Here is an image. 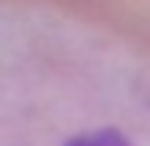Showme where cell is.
<instances>
[{
    "mask_svg": "<svg viewBox=\"0 0 150 146\" xmlns=\"http://www.w3.org/2000/svg\"><path fill=\"white\" fill-rule=\"evenodd\" d=\"M0 7H55L150 48V0H0Z\"/></svg>",
    "mask_w": 150,
    "mask_h": 146,
    "instance_id": "cell-1",
    "label": "cell"
}]
</instances>
